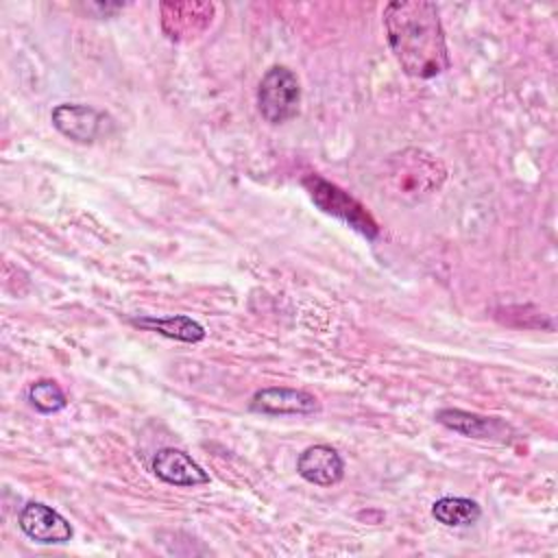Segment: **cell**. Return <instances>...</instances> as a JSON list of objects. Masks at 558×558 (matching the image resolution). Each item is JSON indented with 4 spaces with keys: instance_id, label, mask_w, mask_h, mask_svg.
<instances>
[{
    "instance_id": "obj_8",
    "label": "cell",
    "mask_w": 558,
    "mask_h": 558,
    "mask_svg": "<svg viewBox=\"0 0 558 558\" xmlns=\"http://www.w3.org/2000/svg\"><path fill=\"white\" fill-rule=\"evenodd\" d=\"M296 473L316 486H333L344 475L340 453L329 445H312L296 460Z\"/></svg>"
},
{
    "instance_id": "obj_9",
    "label": "cell",
    "mask_w": 558,
    "mask_h": 558,
    "mask_svg": "<svg viewBox=\"0 0 558 558\" xmlns=\"http://www.w3.org/2000/svg\"><path fill=\"white\" fill-rule=\"evenodd\" d=\"M153 473L172 486H201L209 482V475L185 451L163 447L153 458Z\"/></svg>"
},
{
    "instance_id": "obj_5",
    "label": "cell",
    "mask_w": 558,
    "mask_h": 558,
    "mask_svg": "<svg viewBox=\"0 0 558 558\" xmlns=\"http://www.w3.org/2000/svg\"><path fill=\"white\" fill-rule=\"evenodd\" d=\"M20 530L35 543L44 545H57L68 543L74 534L72 525L65 517H61L54 508L41 504V501H28L17 517Z\"/></svg>"
},
{
    "instance_id": "obj_2",
    "label": "cell",
    "mask_w": 558,
    "mask_h": 558,
    "mask_svg": "<svg viewBox=\"0 0 558 558\" xmlns=\"http://www.w3.org/2000/svg\"><path fill=\"white\" fill-rule=\"evenodd\" d=\"M301 83L296 74L283 65H272L259 81L257 107L266 122L283 124L299 113Z\"/></svg>"
},
{
    "instance_id": "obj_7",
    "label": "cell",
    "mask_w": 558,
    "mask_h": 558,
    "mask_svg": "<svg viewBox=\"0 0 558 558\" xmlns=\"http://www.w3.org/2000/svg\"><path fill=\"white\" fill-rule=\"evenodd\" d=\"M251 410L272 416L283 414H314L320 410V403L307 390L296 388H262L251 399Z\"/></svg>"
},
{
    "instance_id": "obj_1",
    "label": "cell",
    "mask_w": 558,
    "mask_h": 558,
    "mask_svg": "<svg viewBox=\"0 0 558 558\" xmlns=\"http://www.w3.org/2000/svg\"><path fill=\"white\" fill-rule=\"evenodd\" d=\"M384 28L392 54L405 74L434 78L449 68L438 7L427 0H395L384 9Z\"/></svg>"
},
{
    "instance_id": "obj_6",
    "label": "cell",
    "mask_w": 558,
    "mask_h": 558,
    "mask_svg": "<svg viewBox=\"0 0 558 558\" xmlns=\"http://www.w3.org/2000/svg\"><path fill=\"white\" fill-rule=\"evenodd\" d=\"M436 421L447 429L469 438L499 440V442H506L510 438V425H506L497 416H482V414L458 410V408H442L436 412Z\"/></svg>"
},
{
    "instance_id": "obj_4",
    "label": "cell",
    "mask_w": 558,
    "mask_h": 558,
    "mask_svg": "<svg viewBox=\"0 0 558 558\" xmlns=\"http://www.w3.org/2000/svg\"><path fill=\"white\" fill-rule=\"evenodd\" d=\"M52 126L78 144H92L100 137H107L113 131V120L105 111L78 105V102H61L50 113Z\"/></svg>"
},
{
    "instance_id": "obj_3",
    "label": "cell",
    "mask_w": 558,
    "mask_h": 558,
    "mask_svg": "<svg viewBox=\"0 0 558 558\" xmlns=\"http://www.w3.org/2000/svg\"><path fill=\"white\" fill-rule=\"evenodd\" d=\"M305 190L310 192L312 201L325 211L331 214L336 218H340L342 222H347L351 229H355L357 233L366 235L368 240L377 238L379 227L373 220V216L353 198L349 196L344 190H340L338 185L325 181L318 174H310L303 179Z\"/></svg>"
},
{
    "instance_id": "obj_11",
    "label": "cell",
    "mask_w": 558,
    "mask_h": 558,
    "mask_svg": "<svg viewBox=\"0 0 558 558\" xmlns=\"http://www.w3.org/2000/svg\"><path fill=\"white\" fill-rule=\"evenodd\" d=\"M432 517L447 527H466L482 517V508L466 497H440L432 506Z\"/></svg>"
},
{
    "instance_id": "obj_12",
    "label": "cell",
    "mask_w": 558,
    "mask_h": 558,
    "mask_svg": "<svg viewBox=\"0 0 558 558\" xmlns=\"http://www.w3.org/2000/svg\"><path fill=\"white\" fill-rule=\"evenodd\" d=\"M31 405L41 414H54L68 405L63 390L52 379H39L28 388Z\"/></svg>"
},
{
    "instance_id": "obj_10",
    "label": "cell",
    "mask_w": 558,
    "mask_h": 558,
    "mask_svg": "<svg viewBox=\"0 0 558 558\" xmlns=\"http://www.w3.org/2000/svg\"><path fill=\"white\" fill-rule=\"evenodd\" d=\"M133 325L144 327L148 331H157L161 336L174 338V340H183V342H198L205 338V329L203 325H198L196 320H192L190 316L177 314V316H168V318H131Z\"/></svg>"
}]
</instances>
